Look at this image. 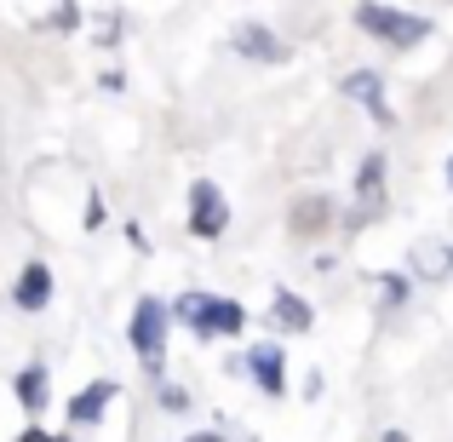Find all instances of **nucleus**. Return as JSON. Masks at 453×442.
<instances>
[{"label":"nucleus","instance_id":"nucleus-1","mask_svg":"<svg viewBox=\"0 0 453 442\" xmlns=\"http://www.w3.org/2000/svg\"><path fill=\"white\" fill-rule=\"evenodd\" d=\"M166 316H178L196 339H235L247 328V310L235 299H219V293H178V305Z\"/></svg>","mask_w":453,"mask_h":442},{"label":"nucleus","instance_id":"nucleus-2","mask_svg":"<svg viewBox=\"0 0 453 442\" xmlns=\"http://www.w3.org/2000/svg\"><path fill=\"white\" fill-rule=\"evenodd\" d=\"M356 29L373 35V41H385V46H396V52H408V46H419L425 35H431V18L402 12V6H379V0H362V6H356Z\"/></svg>","mask_w":453,"mask_h":442},{"label":"nucleus","instance_id":"nucleus-3","mask_svg":"<svg viewBox=\"0 0 453 442\" xmlns=\"http://www.w3.org/2000/svg\"><path fill=\"white\" fill-rule=\"evenodd\" d=\"M127 339H133L144 374L161 379V356H166V305H161V299H138V305H133V328H127Z\"/></svg>","mask_w":453,"mask_h":442},{"label":"nucleus","instance_id":"nucleus-4","mask_svg":"<svg viewBox=\"0 0 453 442\" xmlns=\"http://www.w3.org/2000/svg\"><path fill=\"white\" fill-rule=\"evenodd\" d=\"M189 230H196L201 242H219V236L230 230V201H224V190L212 184V178L189 184Z\"/></svg>","mask_w":453,"mask_h":442},{"label":"nucleus","instance_id":"nucleus-5","mask_svg":"<svg viewBox=\"0 0 453 442\" xmlns=\"http://www.w3.org/2000/svg\"><path fill=\"white\" fill-rule=\"evenodd\" d=\"M385 213V155H367L356 173V219H379Z\"/></svg>","mask_w":453,"mask_h":442},{"label":"nucleus","instance_id":"nucleus-6","mask_svg":"<svg viewBox=\"0 0 453 442\" xmlns=\"http://www.w3.org/2000/svg\"><path fill=\"white\" fill-rule=\"evenodd\" d=\"M247 368H253V385L258 391H270V397H281V391H288V356H281L276 345H253Z\"/></svg>","mask_w":453,"mask_h":442},{"label":"nucleus","instance_id":"nucleus-7","mask_svg":"<svg viewBox=\"0 0 453 442\" xmlns=\"http://www.w3.org/2000/svg\"><path fill=\"white\" fill-rule=\"evenodd\" d=\"M379 92H385V87H379V75H373V69H356V75H344V98H356V104H362V110L373 115L379 127H390L396 115H390V104L379 98Z\"/></svg>","mask_w":453,"mask_h":442},{"label":"nucleus","instance_id":"nucleus-8","mask_svg":"<svg viewBox=\"0 0 453 442\" xmlns=\"http://www.w3.org/2000/svg\"><path fill=\"white\" fill-rule=\"evenodd\" d=\"M235 52L253 58V64H281V58H288V52H281V41L265 29V23H242V29H235Z\"/></svg>","mask_w":453,"mask_h":442},{"label":"nucleus","instance_id":"nucleus-9","mask_svg":"<svg viewBox=\"0 0 453 442\" xmlns=\"http://www.w3.org/2000/svg\"><path fill=\"white\" fill-rule=\"evenodd\" d=\"M270 316H276V328L304 333L310 322H316V310H310V305H304V299L293 293V288H276V293H270Z\"/></svg>","mask_w":453,"mask_h":442},{"label":"nucleus","instance_id":"nucleus-10","mask_svg":"<svg viewBox=\"0 0 453 442\" xmlns=\"http://www.w3.org/2000/svg\"><path fill=\"white\" fill-rule=\"evenodd\" d=\"M12 299H18V310H46V299H52V270L46 265H23Z\"/></svg>","mask_w":453,"mask_h":442},{"label":"nucleus","instance_id":"nucleus-11","mask_svg":"<svg viewBox=\"0 0 453 442\" xmlns=\"http://www.w3.org/2000/svg\"><path fill=\"white\" fill-rule=\"evenodd\" d=\"M110 402H115V385H110V379H98V385L75 391V402H69V420H75V425H98Z\"/></svg>","mask_w":453,"mask_h":442},{"label":"nucleus","instance_id":"nucleus-12","mask_svg":"<svg viewBox=\"0 0 453 442\" xmlns=\"http://www.w3.org/2000/svg\"><path fill=\"white\" fill-rule=\"evenodd\" d=\"M46 391H52V385H46V368H41V362L18 374V402H23V414H41V408H46Z\"/></svg>","mask_w":453,"mask_h":442},{"label":"nucleus","instance_id":"nucleus-13","mask_svg":"<svg viewBox=\"0 0 453 442\" xmlns=\"http://www.w3.org/2000/svg\"><path fill=\"white\" fill-rule=\"evenodd\" d=\"M448 265H453V253H448V247H442V242H425V247H419V253H413V270H419V276H431V282H436V276H442V270H448Z\"/></svg>","mask_w":453,"mask_h":442},{"label":"nucleus","instance_id":"nucleus-14","mask_svg":"<svg viewBox=\"0 0 453 442\" xmlns=\"http://www.w3.org/2000/svg\"><path fill=\"white\" fill-rule=\"evenodd\" d=\"M310 224H316V230L327 224V201H321V196L316 201H299V213H293V230H299V236L310 230Z\"/></svg>","mask_w":453,"mask_h":442},{"label":"nucleus","instance_id":"nucleus-15","mask_svg":"<svg viewBox=\"0 0 453 442\" xmlns=\"http://www.w3.org/2000/svg\"><path fill=\"white\" fill-rule=\"evenodd\" d=\"M379 282V299H385V305H396L402 293H408V276H396V270H385V276H373Z\"/></svg>","mask_w":453,"mask_h":442},{"label":"nucleus","instance_id":"nucleus-16","mask_svg":"<svg viewBox=\"0 0 453 442\" xmlns=\"http://www.w3.org/2000/svg\"><path fill=\"white\" fill-rule=\"evenodd\" d=\"M161 402H166V408H189V397L178 385H161Z\"/></svg>","mask_w":453,"mask_h":442},{"label":"nucleus","instance_id":"nucleus-17","mask_svg":"<svg viewBox=\"0 0 453 442\" xmlns=\"http://www.w3.org/2000/svg\"><path fill=\"white\" fill-rule=\"evenodd\" d=\"M18 442H69V437H52V431H41V425H29V431H23Z\"/></svg>","mask_w":453,"mask_h":442},{"label":"nucleus","instance_id":"nucleus-18","mask_svg":"<svg viewBox=\"0 0 453 442\" xmlns=\"http://www.w3.org/2000/svg\"><path fill=\"white\" fill-rule=\"evenodd\" d=\"M385 442H408V437H402V431H390V437H385Z\"/></svg>","mask_w":453,"mask_h":442},{"label":"nucleus","instance_id":"nucleus-19","mask_svg":"<svg viewBox=\"0 0 453 442\" xmlns=\"http://www.w3.org/2000/svg\"><path fill=\"white\" fill-rule=\"evenodd\" d=\"M448 190H453V161H448Z\"/></svg>","mask_w":453,"mask_h":442}]
</instances>
